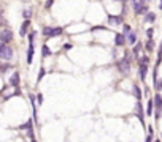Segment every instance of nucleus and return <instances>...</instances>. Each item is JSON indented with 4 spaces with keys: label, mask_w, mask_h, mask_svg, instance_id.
I'll list each match as a JSON object with an SVG mask.
<instances>
[{
    "label": "nucleus",
    "mask_w": 162,
    "mask_h": 142,
    "mask_svg": "<svg viewBox=\"0 0 162 142\" xmlns=\"http://www.w3.org/2000/svg\"><path fill=\"white\" fill-rule=\"evenodd\" d=\"M0 59H3V60H11L13 59V49L8 46V44H3L2 49H0Z\"/></svg>",
    "instance_id": "f257e3e1"
},
{
    "label": "nucleus",
    "mask_w": 162,
    "mask_h": 142,
    "mask_svg": "<svg viewBox=\"0 0 162 142\" xmlns=\"http://www.w3.org/2000/svg\"><path fill=\"white\" fill-rule=\"evenodd\" d=\"M43 33L46 36H59V35H62V28L61 27H46V28H43Z\"/></svg>",
    "instance_id": "f03ea898"
},
{
    "label": "nucleus",
    "mask_w": 162,
    "mask_h": 142,
    "mask_svg": "<svg viewBox=\"0 0 162 142\" xmlns=\"http://www.w3.org/2000/svg\"><path fill=\"white\" fill-rule=\"evenodd\" d=\"M11 40H13V32L10 28H3V30L0 32V41H2L3 44H7V43H10Z\"/></svg>",
    "instance_id": "7ed1b4c3"
},
{
    "label": "nucleus",
    "mask_w": 162,
    "mask_h": 142,
    "mask_svg": "<svg viewBox=\"0 0 162 142\" xmlns=\"http://www.w3.org/2000/svg\"><path fill=\"white\" fill-rule=\"evenodd\" d=\"M118 69H119L123 74H127L129 71H130V62L126 60V59H124V60H121V62L118 63Z\"/></svg>",
    "instance_id": "20e7f679"
},
{
    "label": "nucleus",
    "mask_w": 162,
    "mask_h": 142,
    "mask_svg": "<svg viewBox=\"0 0 162 142\" xmlns=\"http://www.w3.org/2000/svg\"><path fill=\"white\" fill-rule=\"evenodd\" d=\"M130 2H132L133 11H137V10H140L142 6H145V5H146V0H130Z\"/></svg>",
    "instance_id": "39448f33"
},
{
    "label": "nucleus",
    "mask_w": 162,
    "mask_h": 142,
    "mask_svg": "<svg viewBox=\"0 0 162 142\" xmlns=\"http://www.w3.org/2000/svg\"><path fill=\"white\" fill-rule=\"evenodd\" d=\"M115 43H116V46H123L124 43H126V36L121 35V33H118V35L115 36Z\"/></svg>",
    "instance_id": "423d86ee"
},
{
    "label": "nucleus",
    "mask_w": 162,
    "mask_h": 142,
    "mask_svg": "<svg viewBox=\"0 0 162 142\" xmlns=\"http://www.w3.org/2000/svg\"><path fill=\"white\" fill-rule=\"evenodd\" d=\"M32 55H34V43L29 44V51H27V63L32 62Z\"/></svg>",
    "instance_id": "0eeeda50"
},
{
    "label": "nucleus",
    "mask_w": 162,
    "mask_h": 142,
    "mask_svg": "<svg viewBox=\"0 0 162 142\" xmlns=\"http://www.w3.org/2000/svg\"><path fill=\"white\" fill-rule=\"evenodd\" d=\"M10 84L13 85V87H16V85L19 84V74H18V73H15V74L11 76V79H10Z\"/></svg>",
    "instance_id": "6e6552de"
},
{
    "label": "nucleus",
    "mask_w": 162,
    "mask_h": 142,
    "mask_svg": "<svg viewBox=\"0 0 162 142\" xmlns=\"http://www.w3.org/2000/svg\"><path fill=\"white\" fill-rule=\"evenodd\" d=\"M29 25H30V22H29V21H25V22L21 25V32H19V33H21V36H24V35H25V32H27V28H29Z\"/></svg>",
    "instance_id": "1a4fd4ad"
},
{
    "label": "nucleus",
    "mask_w": 162,
    "mask_h": 142,
    "mask_svg": "<svg viewBox=\"0 0 162 142\" xmlns=\"http://www.w3.org/2000/svg\"><path fill=\"white\" fill-rule=\"evenodd\" d=\"M108 21H110V24H121V21H123V19H121V16H110V18H108Z\"/></svg>",
    "instance_id": "9d476101"
},
{
    "label": "nucleus",
    "mask_w": 162,
    "mask_h": 142,
    "mask_svg": "<svg viewBox=\"0 0 162 142\" xmlns=\"http://www.w3.org/2000/svg\"><path fill=\"white\" fill-rule=\"evenodd\" d=\"M154 104H156L159 109L162 107V98H160V95H156V96H154Z\"/></svg>",
    "instance_id": "9b49d317"
},
{
    "label": "nucleus",
    "mask_w": 162,
    "mask_h": 142,
    "mask_svg": "<svg viewBox=\"0 0 162 142\" xmlns=\"http://www.w3.org/2000/svg\"><path fill=\"white\" fill-rule=\"evenodd\" d=\"M146 65H140V77L142 79H145V76H146Z\"/></svg>",
    "instance_id": "f8f14e48"
},
{
    "label": "nucleus",
    "mask_w": 162,
    "mask_h": 142,
    "mask_svg": "<svg viewBox=\"0 0 162 142\" xmlns=\"http://www.w3.org/2000/svg\"><path fill=\"white\" fill-rule=\"evenodd\" d=\"M30 14H32V10H24V11H22V18H24L25 21H29Z\"/></svg>",
    "instance_id": "ddd939ff"
},
{
    "label": "nucleus",
    "mask_w": 162,
    "mask_h": 142,
    "mask_svg": "<svg viewBox=\"0 0 162 142\" xmlns=\"http://www.w3.org/2000/svg\"><path fill=\"white\" fill-rule=\"evenodd\" d=\"M146 21H148V22H154V21H156V14H154V13H148V14H146Z\"/></svg>",
    "instance_id": "4468645a"
},
{
    "label": "nucleus",
    "mask_w": 162,
    "mask_h": 142,
    "mask_svg": "<svg viewBox=\"0 0 162 142\" xmlns=\"http://www.w3.org/2000/svg\"><path fill=\"white\" fill-rule=\"evenodd\" d=\"M133 95H135V96H137L138 99L142 98V93H140V89L137 87V85H133Z\"/></svg>",
    "instance_id": "2eb2a0df"
},
{
    "label": "nucleus",
    "mask_w": 162,
    "mask_h": 142,
    "mask_svg": "<svg viewBox=\"0 0 162 142\" xmlns=\"http://www.w3.org/2000/svg\"><path fill=\"white\" fill-rule=\"evenodd\" d=\"M137 112H138V119L143 120V111H142V104H140V103L137 104Z\"/></svg>",
    "instance_id": "dca6fc26"
},
{
    "label": "nucleus",
    "mask_w": 162,
    "mask_h": 142,
    "mask_svg": "<svg viewBox=\"0 0 162 142\" xmlns=\"http://www.w3.org/2000/svg\"><path fill=\"white\" fill-rule=\"evenodd\" d=\"M135 40H137L135 33H129V41H127V43H130V44H135Z\"/></svg>",
    "instance_id": "f3484780"
},
{
    "label": "nucleus",
    "mask_w": 162,
    "mask_h": 142,
    "mask_svg": "<svg viewBox=\"0 0 162 142\" xmlns=\"http://www.w3.org/2000/svg\"><path fill=\"white\" fill-rule=\"evenodd\" d=\"M42 52H43V55H45V57L51 55V51H49V48H48V46H43V48H42Z\"/></svg>",
    "instance_id": "a211bd4d"
},
{
    "label": "nucleus",
    "mask_w": 162,
    "mask_h": 142,
    "mask_svg": "<svg viewBox=\"0 0 162 142\" xmlns=\"http://www.w3.org/2000/svg\"><path fill=\"white\" fill-rule=\"evenodd\" d=\"M153 48H154V43L150 40V41L146 43V49H148V51H153Z\"/></svg>",
    "instance_id": "6ab92c4d"
},
{
    "label": "nucleus",
    "mask_w": 162,
    "mask_h": 142,
    "mask_svg": "<svg viewBox=\"0 0 162 142\" xmlns=\"http://www.w3.org/2000/svg\"><path fill=\"white\" fill-rule=\"evenodd\" d=\"M140 49H142V46H140V44H137V46H135V48H133V55H137V57H138V54H140Z\"/></svg>",
    "instance_id": "aec40b11"
},
{
    "label": "nucleus",
    "mask_w": 162,
    "mask_h": 142,
    "mask_svg": "<svg viewBox=\"0 0 162 142\" xmlns=\"http://www.w3.org/2000/svg\"><path fill=\"white\" fill-rule=\"evenodd\" d=\"M153 101H150V103H148V115H151V114H153Z\"/></svg>",
    "instance_id": "412c9836"
},
{
    "label": "nucleus",
    "mask_w": 162,
    "mask_h": 142,
    "mask_svg": "<svg viewBox=\"0 0 162 142\" xmlns=\"http://www.w3.org/2000/svg\"><path fill=\"white\" fill-rule=\"evenodd\" d=\"M130 33V27L129 25H124V35H129Z\"/></svg>",
    "instance_id": "4be33fe9"
},
{
    "label": "nucleus",
    "mask_w": 162,
    "mask_h": 142,
    "mask_svg": "<svg viewBox=\"0 0 162 142\" xmlns=\"http://www.w3.org/2000/svg\"><path fill=\"white\" fill-rule=\"evenodd\" d=\"M148 63V57H142V60H140V65H146Z\"/></svg>",
    "instance_id": "5701e85b"
},
{
    "label": "nucleus",
    "mask_w": 162,
    "mask_h": 142,
    "mask_svg": "<svg viewBox=\"0 0 162 142\" xmlns=\"http://www.w3.org/2000/svg\"><path fill=\"white\" fill-rule=\"evenodd\" d=\"M156 89H157V90L162 89V81H156Z\"/></svg>",
    "instance_id": "b1692460"
},
{
    "label": "nucleus",
    "mask_w": 162,
    "mask_h": 142,
    "mask_svg": "<svg viewBox=\"0 0 162 142\" xmlns=\"http://www.w3.org/2000/svg\"><path fill=\"white\" fill-rule=\"evenodd\" d=\"M8 68H10V65H3L2 68H0V73H5V71H7Z\"/></svg>",
    "instance_id": "393cba45"
},
{
    "label": "nucleus",
    "mask_w": 162,
    "mask_h": 142,
    "mask_svg": "<svg viewBox=\"0 0 162 142\" xmlns=\"http://www.w3.org/2000/svg\"><path fill=\"white\" fill-rule=\"evenodd\" d=\"M52 2H54V0H46V8H51V5H52Z\"/></svg>",
    "instance_id": "a878e982"
},
{
    "label": "nucleus",
    "mask_w": 162,
    "mask_h": 142,
    "mask_svg": "<svg viewBox=\"0 0 162 142\" xmlns=\"http://www.w3.org/2000/svg\"><path fill=\"white\" fill-rule=\"evenodd\" d=\"M43 74H45V69H42V71H40V76H38V81H40V79H42V77H43Z\"/></svg>",
    "instance_id": "bb28decb"
},
{
    "label": "nucleus",
    "mask_w": 162,
    "mask_h": 142,
    "mask_svg": "<svg viewBox=\"0 0 162 142\" xmlns=\"http://www.w3.org/2000/svg\"><path fill=\"white\" fill-rule=\"evenodd\" d=\"M148 36H150V38L153 36V28H150V30H148Z\"/></svg>",
    "instance_id": "cd10ccee"
},
{
    "label": "nucleus",
    "mask_w": 162,
    "mask_h": 142,
    "mask_svg": "<svg viewBox=\"0 0 162 142\" xmlns=\"http://www.w3.org/2000/svg\"><path fill=\"white\" fill-rule=\"evenodd\" d=\"M2 24H5V21H3V18H2V14H0V25Z\"/></svg>",
    "instance_id": "c85d7f7f"
},
{
    "label": "nucleus",
    "mask_w": 162,
    "mask_h": 142,
    "mask_svg": "<svg viewBox=\"0 0 162 142\" xmlns=\"http://www.w3.org/2000/svg\"><path fill=\"white\" fill-rule=\"evenodd\" d=\"M151 139H153V137H151V134H150V136L146 137V142H151Z\"/></svg>",
    "instance_id": "c756f323"
},
{
    "label": "nucleus",
    "mask_w": 162,
    "mask_h": 142,
    "mask_svg": "<svg viewBox=\"0 0 162 142\" xmlns=\"http://www.w3.org/2000/svg\"><path fill=\"white\" fill-rule=\"evenodd\" d=\"M2 13H3V6H2V5H0V14H2Z\"/></svg>",
    "instance_id": "7c9ffc66"
},
{
    "label": "nucleus",
    "mask_w": 162,
    "mask_h": 142,
    "mask_svg": "<svg viewBox=\"0 0 162 142\" xmlns=\"http://www.w3.org/2000/svg\"><path fill=\"white\" fill-rule=\"evenodd\" d=\"M159 8H160V10H162V0H160V5H159Z\"/></svg>",
    "instance_id": "2f4dec72"
},
{
    "label": "nucleus",
    "mask_w": 162,
    "mask_h": 142,
    "mask_svg": "<svg viewBox=\"0 0 162 142\" xmlns=\"http://www.w3.org/2000/svg\"><path fill=\"white\" fill-rule=\"evenodd\" d=\"M2 46H3V44H0V49H2Z\"/></svg>",
    "instance_id": "473e14b6"
}]
</instances>
